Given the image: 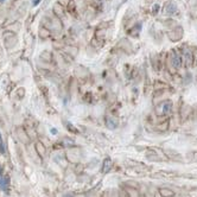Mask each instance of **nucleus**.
<instances>
[{
    "label": "nucleus",
    "mask_w": 197,
    "mask_h": 197,
    "mask_svg": "<svg viewBox=\"0 0 197 197\" xmlns=\"http://www.w3.org/2000/svg\"><path fill=\"white\" fill-rule=\"evenodd\" d=\"M63 197H74V196H71V195H64Z\"/></svg>",
    "instance_id": "obj_10"
},
{
    "label": "nucleus",
    "mask_w": 197,
    "mask_h": 197,
    "mask_svg": "<svg viewBox=\"0 0 197 197\" xmlns=\"http://www.w3.org/2000/svg\"><path fill=\"white\" fill-rule=\"evenodd\" d=\"M176 11V5L173 3H167L166 6H165V12L167 15H173Z\"/></svg>",
    "instance_id": "obj_1"
},
{
    "label": "nucleus",
    "mask_w": 197,
    "mask_h": 197,
    "mask_svg": "<svg viewBox=\"0 0 197 197\" xmlns=\"http://www.w3.org/2000/svg\"><path fill=\"white\" fill-rule=\"evenodd\" d=\"M51 133H52V134H56V133H57V131H56L55 128H52V129H51Z\"/></svg>",
    "instance_id": "obj_9"
},
{
    "label": "nucleus",
    "mask_w": 197,
    "mask_h": 197,
    "mask_svg": "<svg viewBox=\"0 0 197 197\" xmlns=\"http://www.w3.org/2000/svg\"><path fill=\"white\" fill-rule=\"evenodd\" d=\"M192 57H191V54L190 52H187V62H188V65H190V62H191Z\"/></svg>",
    "instance_id": "obj_7"
},
{
    "label": "nucleus",
    "mask_w": 197,
    "mask_h": 197,
    "mask_svg": "<svg viewBox=\"0 0 197 197\" xmlns=\"http://www.w3.org/2000/svg\"><path fill=\"white\" fill-rule=\"evenodd\" d=\"M111 166H112V162H111V159L106 158V159H104V162H103V169H102V172H103V173L108 172L109 170H111Z\"/></svg>",
    "instance_id": "obj_2"
},
{
    "label": "nucleus",
    "mask_w": 197,
    "mask_h": 197,
    "mask_svg": "<svg viewBox=\"0 0 197 197\" xmlns=\"http://www.w3.org/2000/svg\"><path fill=\"white\" fill-rule=\"evenodd\" d=\"M173 61V65L176 68H179L180 67V58H179V56L177 55V52H173V58H172Z\"/></svg>",
    "instance_id": "obj_4"
},
{
    "label": "nucleus",
    "mask_w": 197,
    "mask_h": 197,
    "mask_svg": "<svg viewBox=\"0 0 197 197\" xmlns=\"http://www.w3.org/2000/svg\"><path fill=\"white\" fill-rule=\"evenodd\" d=\"M107 126L109 127V128H115L116 127V122L115 121H113L112 120V118H108V119H107Z\"/></svg>",
    "instance_id": "obj_5"
},
{
    "label": "nucleus",
    "mask_w": 197,
    "mask_h": 197,
    "mask_svg": "<svg viewBox=\"0 0 197 197\" xmlns=\"http://www.w3.org/2000/svg\"><path fill=\"white\" fill-rule=\"evenodd\" d=\"M8 183H10L8 177H1V178H0V189L6 190L7 187H8Z\"/></svg>",
    "instance_id": "obj_3"
},
{
    "label": "nucleus",
    "mask_w": 197,
    "mask_h": 197,
    "mask_svg": "<svg viewBox=\"0 0 197 197\" xmlns=\"http://www.w3.org/2000/svg\"><path fill=\"white\" fill-rule=\"evenodd\" d=\"M0 152L4 153L5 150H4V142H3V138H1V134H0Z\"/></svg>",
    "instance_id": "obj_6"
},
{
    "label": "nucleus",
    "mask_w": 197,
    "mask_h": 197,
    "mask_svg": "<svg viewBox=\"0 0 197 197\" xmlns=\"http://www.w3.org/2000/svg\"><path fill=\"white\" fill-rule=\"evenodd\" d=\"M39 1H41V0H32V4H33L35 6H37V5L39 4Z\"/></svg>",
    "instance_id": "obj_8"
},
{
    "label": "nucleus",
    "mask_w": 197,
    "mask_h": 197,
    "mask_svg": "<svg viewBox=\"0 0 197 197\" xmlns=\"http://www.w3.org/2000/svg\"><path fill=\"white\" fill-rule=\"evenodd\" d=\"M1 173H3V167L0 166V175H1Z\"/></svg>",
    "instance_id": "obj_11"
}]
</instances>
